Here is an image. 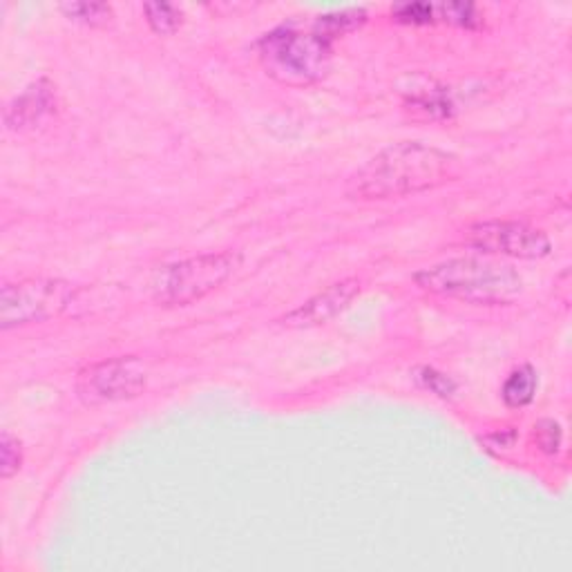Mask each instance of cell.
I'll return each instance as SVG.
<instances>
[{
	"label": "cell",
	"instance_id": "30bf717a",
	"mask_svg": "<svg viewBox=\"0 0 572 572\" xmlns=\"http://www.w3.org/2000/svg\"><path fill=\"white\" fill-rule=\"evenodd\" d=\"M365 23H367L365 7H345V9H333V12L329 14L318 16L311 27L327 38V41L333 43L340 36L360 30Z\"/></svg>",
	"mask_w": 572,
	"mask_h": 572
},
{
	"label": "cell",
	"instance_id": "6da1fadb",
	"mask_svg": "<svg viewBox=\"0 0 572 572\" xmlns=\"http://www.w3.org/2000/svg\"><path fill=\"white\" fill-rule=\"evenodd\" d=\"M459 175V159L421 141H400L380 150L349 179L347 195L360 202H383L418 195Z\"/></svg>",
	"mask_w": 572,
	"mask_h": 572
},
{
	"label": "cell",
	"instance_id": "52a82bcc",
	"mask_svg": "<svg viewBox=\"0 0 572 572\" xmlns=\"http://www.w3.org/2000/svg\"><path fill=\"white\" fill-rule=\"evenodd\" d=\"M467 240L483 253L517 257V260H541L552 251L550 237L535 226L523 222H483L470 228Z\"/></svg>",
	"mask_w": 572,
	"mask_h": 572
},
{
	"label": "cell",
	"instance_id": "5b68a950",
	"mask_svg": "<svg viewBox=\"0 0 572 572\" xmlns=\"http://www.w3.org/2000/svg\"><path fill=\"white\" fill-rule=\"evenodd\" d=\"M74 286L63 280L30 278L0 289V329H18L59 318L74 302Z\"/></svg>",
	"mask_w": 572,
	"mask_h": 572
},
{
	"label": "cell",
	"instance_id": "9a60e30c",
	"mask_svg": "<svg viewBox=\"0 0 572 572\" xmlns=\"http://www.w3.org/2000/svg\"><path fill=\"white\" fill-rule=\"evenodd\" d=\"M438 21H445L463 30H476L483 25V12L474 3H443L436 5Z\"/></svg>",
	"mask_w": 572,
	"mask_h": 572
},
{
	"label": "cell",
	"instance_id": "7a4b0ae2",
	"mask_svg": "<svg viewBox=\"0 0 572 572\" xmlns=\"http://www.w3.org/2000/svg\"><path fill=\"white\" fill-rule=\"evenodd\" d=\"M414 282L438 298L459 300L476 307H505L523 291L521 275L510 264L483 257H454L418 271Z\"/></svg>",
	"mask_w": 572,
	"mask_h": 572
},
{
	"label": "cell",
	"instance_id": "ac0fdd59",
	"mask_svg": "<svg viewBox=\"0 0 572 572\" xmlns=\"http://www.w3.org/2000/svg\"><path fill=\"white\" fill-rule=\"evenodd\" d=\"M416 380H418V385H421L423 389H427V392H432V394L441 396L445 400L454 398L456 389H459L450 376L441 374V371L434 369V367H418L416 369Z\"/></svg>",
	"mask_w": 572,
	"mask_h": 572
},
{
	"label": "cell",
	"instance_id": "7c38bea8",
	"mask_svg": "<svg viewBox=\"0 0 572 572\" xmlns=\"http://www.w3.org/2000/svg\"><path fill=\"white\" fill-rule=\"evenodd\" d=\"M407 103L414 110H421L432 119H447L452 117L454 112L450 92L443 88H418L416 92H412V97L407 99Z\"/></svg>",
	"mask_w": 572,
	"mask_h": 572
},
{
	"label": "cell",
	"instance_id": "277c9868",
	"mask_svg": "<svg viewBox=\"0 0 572 572\" xmlns=\"http://www.w3.org/2000/svg\"><path fill=\"white\" fill-rule=\"evenodd\" d=\"M242 264L233 251L202 253L188 260L161 266L150 280L152 300L161 307H188L219 289Z\"/></svg>",
	"mask_w": 572,
	"mask_h": 572
},
{
	"label": "cell",
	"instance_id": "3957f363",
	"mask_svg": "<svg viewBox=\"0 0 572 572\" xmlns=\"http://www.w3.org/2000/svg\"><path fill=\"white\" fill-rule=\"evenodd\" d=\"M262 68L282 85L304 88L318 83L331 68L333 43L316 30L304 32L295 25H282L264 34L257 43Z\"/></svg>",
	"mask_w": 572,
	"mask_h": 572
},
{
	"label": "cell",
	"instance_id": "9c48e42d",
	"mask_svg": "<svg viewBox=\"0 0 572 572\" xmlns=\"http://www.w3.org/2000/svg\"><path fill=\"white\" fill-rule=\"evenodd\" d=\"M358 293H360L358 280H342L331 284L329 289L313 295V298L304 302L302 307L286 313L284 324H289V327H318V324H324L340 316V313L354 302Z\"/></svg>",
	"mask_w": 572,
	"mask_h": 572
},
{
	"label": "cell",
	"instance_id": "ba28073f",
	"mask_svg": "<svg viewBox=\"0 0 572 572\" xmlns=\"http://www.w3.org/2000/svg\"><path fill=\"white\" fill-rule=\"evenodd\" d=\"M56 103L59 101L54 85L47 79H38L5 108V126L12 132L36 130L56 112Z\"/></svg>",
	"mask_w": 572,
	"mask_h": 572
},
{
	"label": "cell",
	"instance_id": "4fadbf2b",
	"mask_svg": "<svg viewBox=\"0 0 572 572\" xmlns=\"http://www.w3.org/2000/svg\"><path fill=\"white\" fill-rule=\"evenodd\" d=\"M143 14H146L150 30L159 36H173L184 25L181 9L170 3H146L143 5Z\"/></svg>",
	"mask_w": 572,
	"mask_h": 572
},
{
	"label": "cell",
	"instance_id": "8fae6325",
	"mask_svg": "<svg viewBox=\"0 0 572 572\" xmlns=\"http://www.w3.org/2000/svg\"><path fill=\"white\" fill-rule=\"evenodd\" d=\"M539 387V376L535 367L521 365L517 369L510 371V376L505 378V383L501 387V398L503 403L512 409L528 407L537 396Z\"/></svg>",
	"mask_w": 572,
	"mask_h": 572
},
{
	"label": "cell",
	"instance_id": "d6986e66",
	"mask_svg": "<svg viewBox=\"0 0 572 572\" xmlns=\"http://www.w3.org/2000/svg\"><path fill=\"white\" fill-rule=\"evenodd\" d=\"M535 441L543 454L555 456L561 450V443H564V429L555 418H543L535 425Z\"/></svg>",
	"mask_w": 572,
	"mask_h": 572
},
{
	"label": "cell",
	"instance_id": "5bb4252c",
	"mask_svg": "<svg viewBox=\"0 0 572 572\" xmlns=\"http://www.w3.org/2000/svg\"><path fill=\"white\" fill-rule=\"evenodd\" d=\"M59 9L65 18L88 27L106 25L112 18V7L108 3H79V0H72V3H63Z\"/></svg>",
	"mask_w": 572,
	"mask_h": 572
},
{
	"label": "cell",
	"instance_id": "8992f818",
	"mask_svg": "<svg viewBox=\"0 0 572 572\" xmlns=\"http://www.w3.org/2000/svg\"><path fill=\"white\" fill-rule=\"evenodd\" d=\"M146 383V365L137 356H121L85 367L76 380V392L85 405H106L139 396Z\"/></svg>",
	"mask_w": 572,
	"mask_h": 572
},
{
	"label": "cell",
	"instance_id": "e0dca14e",
	"mask_svg": "<svg viewBox=\"0 0 572 572\" xmlns=\"http://www.w3.org/2000/svg\"><path fill=\"white\" fill-rule=\"evenodd\" d=\"M392 16L403 25H432L438 21L432 3H398L392 7Z\"/></svg>",
	"mask_w": 572,
	"mask_h": 572
},
{
	"label": "cell",
	"instance_id": "2e32d148",
	"mask_svg": "<svg viewBox=\"0 0 572 572\" xmlns=\"http://www.w3.org/2000/svg\"><path fill=\"white\" fill-rule=\"evenodd\" d=\"M23 467V445L12 432H3L0 436V476L3 481H9L12 476L21 472Z\"/></svg>",
	"mask_w": 572,
	"mask_h": 572
}]
</instances>
